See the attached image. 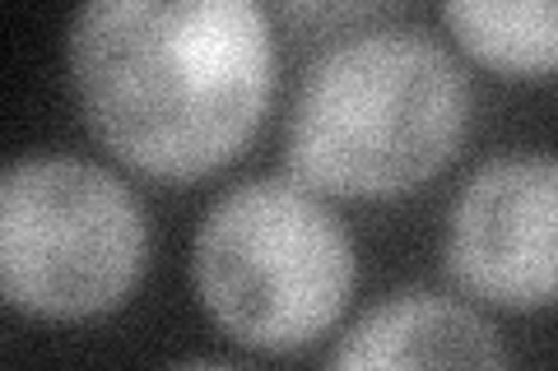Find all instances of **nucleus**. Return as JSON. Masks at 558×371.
Returning <instances> with one entry per match:
<instances>
[{"mask_svg":"<svg viewBox=\"0 0 558 371\" xmlns=\"http://www.w3.org/2000/svg\"><path fill=\"white\" fill-rule=\"evenodd\" d=\"M65 70L117 163L196 182L252 145L279 57L252 0H94L70 20Z\"/></svg>","mask_w":558,"mask_h":371,"instance_id":"obj_1","label":"nucleus"},{"mask_svg":"<svg viewBox=\"0 0 558 371\" xmlns=\"http://www.w3.org/2000/svg\"><path fill=\"white\" fill-rule=\"evenodd\" d=\"M465 131V65L424 28H368L307 65L284 163L317 196L391 200L438 176Z\"/></svg>","mask_w":558,"mask_h":371,"instance_id":"obj_2","label":"nucleus"},{"mask_svg":"<svg viewBox=\"0 0 558 371\" xmlns=\"http://www.w3.org/2000/svg\"><path fill=\"white\" fill-rule=\"evenodd\" d=\"M191 279L233 344L293 353L340 321L359 260L317 190L293 176H256L205 209Z\"/></svg>","mask_w":558,"mask_h":371,"instance_id":"obj_3","label":"nucleus"},{"mask_svg":"<svg viewBox=\"0 0 558 371\" xmlns=\"http://www.w3.org/2000/svg\"><path fill=\"white\" fill-rule=\"evenodd\" d=\"M145 260V209L108 168L38 153L0 176V293L14 311L38 321L117 311Z\"/></svg>","mask_w":558,"mask_h":371,"instance_id":"obj_4","label":"nucleus"},{"mask_svg":"<svg viewBox=\"0 0 558 371\" xmlns=\"http://www.w3.org/2000/svg\"><path fill=\"white\" fill-rule=\"evenodd\" d=\"M442 264L465 297L502 311L558 302V158L508 153L470 172L447 214Z\"/></svg>","mask_w":558,"mask_h":371,"instance_id":"obj_5","label":"nucleus"},{"mask_svg":"<svg viewBox=\"0 0 558 371\" xmlns=\"http://www.w3.org/2000/svg\"><path fill=\"white\" fill-rule=\"evenodd\" d=\"M326 371H512L494 325L457 297L414 288L363 311Z\"/></svg>","mask_w":558,"mask_h":371,"instance_id":"obj_6","label":"nucleus"},{"mask_svg":"<svg viewBox=\"0 0 558 371\" xmlns=\"http://www.w3.org/2000/svg\"><path fill=\"white\" fill-rule=\"evenodd\" d=\"M442 20L451 38L498 75H558V0H451Z\"/></svg>","mask_w":558,"mask_h":371,"instance_id":"obj_7","label":"nucleus"},{"mask_svg":"<svg viewBox=\"0 0 558 371\" xmlns=\"http://www.w3.org/2000/svg\"><path fill=\"white\" fill-rule=\"evenodd\" d=\"M172 371H242V367H229V362H182Z\"/></svg>","mask_w":558,"mask_h":371,"instance_id":"obj_8","label":"nucleus"}]
</instances>
